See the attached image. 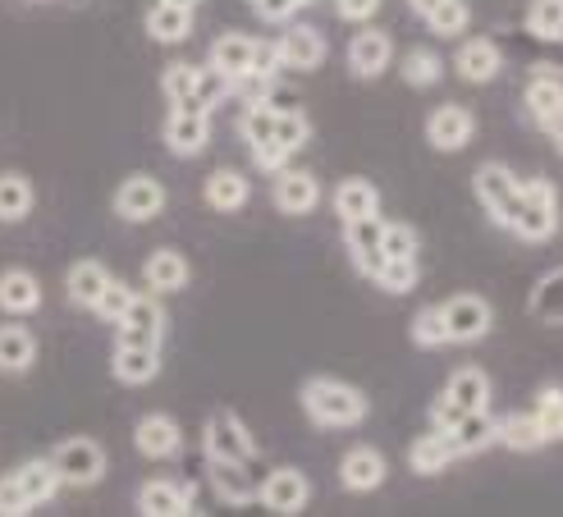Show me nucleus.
Here are the masks:
<instances>
[{
  "label": "nucleus",
  "instance_id": "nucleus-1",
  "mask_svg": "<svg viewBox=\"0 0 563 517\" xmlns=\"http://www.w3.org/2000/svg\"><path fill=\"white\" fill-rule=\"evenodd\" d=\"M60 491V472H55L51 458H27L14 472L0 476V517H23L37 504L55 499Z\"/></svg>",
  "mask_w": 563,
  "mask_h": 517
},
{
  "label": "nucleus",
  "instance_id": "nucleus-2",
  "mask_svg": "<svg viewBox=\"0 0 563 517\" xmlns=\"http://www.w3.org/2000/svg\"><path fill=\"white\" fill-rule=\"evenodd\" d=\"M302 408L317 426H357L367 417V394L344 385V381L317 376V381L302 385Z\"/></svg>",
  "mask_w": 563,
  "mask_h": 517
},
{
  "label": "nucleus",
  "instance_id": "nucleus-3",
  "mask_svg": "<svg viewBox=\"0 0 563 517\" xmlns=\"http://www.w3.org/2000/svg\"><path fill=\"white\" fill-rule=\"evenodd\" d=\"M559 229V193L550 179H518V216L514 234L527 243H545Z\"/></svg>",
  "mask_w": 563,
  "mask_h": 517
},
{
  "label": "nucleus",
  "instance_id": "nucleus-4",
  "mask_svg": "<svg viewBox=\"0 0 563 517\" xmlns=\"http://www.w3.org/2000/svg\"><path fill=\"white\" fill-rule=\"evenodd\" d=\"M55 472H60V485H74V491H88V485H97L106 476V449L88 436H74L65 444H55L51 453Z\"/></svg>",
  "mask_w": 563,
  "mask_h": 517
},
{
  "label": "nucleus",
  "instance_id": "nucleus-5",
  "mask_svg": "<svg viewBox=\"0 0 563 517\" xmlns=\"http://www.w3.org/2000/svg\"><path fill=\"white\" fill-rule=\"evenodd\" d=\"M165 339V307L156 294H133L129 311L115 321V343H129V349H161Z\"/></svg>",
  "mask_w": 563,
  "mask_h": 517
},
{
  "label": "nucleus",
  "instance_id": "nucleus-6",
  "mask_svg": "<svg viewBox=\"0 0 563 517\" xmlns=\"http://www.w3.org/2000/svg\"><path fill=\"white\" fill-rule=\"evenodd\" d=\"M472 188H476V202L490 211L495 224L514 229V216H518V175L509 165H482L472 175Z\"/></svg>",
  "mask_w": 563,
  "mask_h": 517
},
{
  "label": "nucleus",
  "instance_id": "nucleus-7",
  "mask_svg": "<svg viewBox=\"0 0 563 517\" xmlns=\"http://www.w3.org/2000/svg\"><path fill=\"white\" fill-rule=\"evenodd\" d=\"M202 440H207V458H224V463H257V444H252L247 436V426L234 417V413H211L207 417V430H202Z\"/></svg>",
  "mask_w": 563,
  "mask_h": 517
},
{
  "label": "nucleus",
  "instance_id": "nucleus-8",
  "mask_svg": "<svg viewBox=\"0 0 563 517\" xmlns=\"http://www.w3.org/2000/svg\"><path fill=\"white\" fill-rule=\"evenodd\" d=\"M440 311H444V326H449V343H476V339H486L490 326H495L490 302L476 298V294L449 298V302H440Z\"/></svg>",
  "mask_w": 563,
  "mask_h": 517
},
{
  "label": "nucleus",
  "instance_id": "nucleus-9",
  "mask_svg": "<svg viewBox=\"0 0 563 517\" xmlns=\"http://www.w3.org/2000/svg\"><path fill=\"white\" fill-rule=\"evenodd\" d=\"M257 499H262L271 513H279V517H294V513L307 508V499H312V481H307L298 468H275V472L262 481Z\"/></svg>",
  "mask_w": 563,
  "mask_h": 517
},
{
  "label": "nucleus",
  "instance_id": "nucleus-10",
  "mask_svg": "<svg viewBox=\"0 0 563 517\" xmlns=\"http://www.w3.org/2000/svg\"><path fill=\"white\" fill-rule=\"evenodd\" d=\"M161 207H165V188H161V179H152V175H129V179L115 188V216H120V220L147 224V220L161 216Z\"/></svg>",
  "mask_w": 563,
  "mask_h": 517
},
{
  "label": "nucleus",
  "instance_id": "nucleus-11",
  "mask_svg": "<svg viewBox=\"0 0 563 517\" xmlns=\"http://www.w3.org/2000/svg\"><path fill=\"white\" fill-rule=\"evenodd\" d=\"M211 142V114L207 110H170V120H165V147L175 156H202Z\"/></svg>",
  "mask_w": 563,
  "mask_h": 517
},
{
  "label": "nucleus",
  "instance_id": "nucleus-12",
  "mask_svg": "<svg viewBox=\"0 0 563 517\" xmlns=\"http://www.w3.org/2000/svg\"><path fill=\"white\" fill-rule=\"evenodd\" d=\"M380 234H385V220L380 216H362V220H344V243H349V256L362 275H372L385 266V252H380Z\"/></svg>",
  "mask_w": 563,
  "mask_h": 517
},
{
  "label": "nucleus",
  "instance_id": "nucleus-13",
  "mask_svg": "<svg viewBox=\"0 0 563 517\" xmlns=\"http://www.w3.org/2000/svg\"><path fill=\"white\" fill-rule=\"evenodd\" d=\"M385 476H389V463H385V453L372 449V444L349 449V453H344V463H340V481H344V491H353V495H372V491H380Z\"/></svg>",
  "mask_w": 563,
  "mask_h": 517
},
{
  "label": "nucleus",
  "instance_id": "nucleus-14",
  "mask_svg": "<svg viewBox=\"0 0 563 517\" xmlns=\"http://www.w3.org/2000/svg\"><path fill=\"white\" fill-rule=\"evenodd\" d=\"M275 55H279V69H321V61H325V37L317 33V28L294 23V28H285V33H279Z\"/></svg>",
  "mask_w": 563,
  "mask_h": 517
},
{
  "label": "nucleus",
  "instance_id": "nucleus-15",
  "mask_svg": "<svg viewBox=\"0 0 563 517\" xmlns=\"http://www.w3.org/2000/svg\"><path fill=\"white\" fill-rule=\"evenodd\" d=\"M133 444H137V453L143 458H175L179 453V444H184V430H179V421L175 417H165V413H147L143 421L133 426Z\"/></svg>",
  "mask_w": 563,
  "mask_h": 517
},
{
  "label": "nucleus",
  "instance_id": "nucleus-16",
  "mask_svg": "<svg viewBox=\"0 0 563 517\" xmlns=\"http://www.w3.org/2000/svg\"><path fill=\"white\" fill-rule=\"evenodd\" d=\"M137 513L143 517H188V513H197V495L175 481H147L143 491H137Z\"/></svg>",
  "mask_w": 563,
  "mask_h": 517
},
{
  "label": "nucleus",
  "instance_id": "nucleus-17",
  "mask_svg": "<svg viewBox=\"0 0 563 517\" xmlns=\"http://www.w3.org/2000/svg\"><path fill=\"white\" fill-rule=\"evenodd\" d=\"M472 133H476V120L463 106H440L427 120V138H431L435 152H463L472 142Z\"/></svg>",
  "mask_w": 563,
  "mask_h": 517
},
{
  "label": "nucleus",
  "instance_id": "nucleus-18",
  "mask_svg": "<svg viewBox=\"0 0 563 517\" xmlns=\"http://www.w3.org/2000/svg\"><path fill=\"white\" fill-rule=\"evenodd\" d=\"M42 307V279L33 271H23V266H10V271H0V311L5 316H33Z\"/></svg>",
  "mask_w": 563,
  "mask_h": 517
},
{
  "label": "nucleus",
  "instance_id": "nucleus-19",
  "mask_svg": "<svg viewBox=\"0 0 563 517\" xmlns=\"http://www.w3.org/2000/svg\"><path fill=\"white\" fill-rule=\"evenodd\" d=\"M275 207L285 211V216H307V211H317L321 202V184L307 175V169H275Z\"/></svg>",
  "mask_w": 563,
  "mask_h": 517
},
{
  "label": "nucleus",
  "instance_id": "nucleus-20",
  "mask_svg": "<svg viewBox=\"0 0 563 517\" xmlns=\"http://www.w3.org/2000/svg\"><path fill=\"white\" fill-rule=\"evenodd\" d=\"M37 362V339L27 326H14V316L0 326V376H27Z\"/></svg>",
  "mask_w": 563,
  "mask_h": 517
},
{
  "label": "nucleus",
  "instance_id": "nucleus-21",
  "mask_svg": "<svg viewBox=\"0 0 563 517\" xmlns=\"http://www.w3.org/2000/svg\"><path fill=\"white\" fill-rule=\"evenodd\" d=\"M394 61V42L385 33H376V28H367V33H357L353 46H349V69L357 78H380Z\"/></svg>",
  "mask_w": 563,
  "mask_h": 517
},
{
  "label": "nucleus",
  "instance_id": "nucleus-22",
  "mask_svg": "<svg viewBox=\"0 0 563 517\" xmlns=\"http://www.w3.org/2000/svg\"><path fill=\"white\" fill-rule=\"evenodd\" d=\"M495 440H499L504 449H514V453H531V449L550 444V436H545V426H541L537 408H531V413H509L504 421H495Z\"/></svg>",
  "mask_w": 563,
  "mask_h": 517
},
{
  "label": "nucleus",
  "instance_id": "nucleus-23",
  "mask_svg": "<svg viewBox=\"0 0 563 517\" xmlns=\"http://www.w3.org/2000/svg\"><path fill=\"white\" fill-rule=\"evenodd\" d=\"M110 376L120 385H147L161 376V349H129L115 343V358H110Z\"/></svg>",
  "mask_w": 563,
  "mask_h": 517
},
{
  "label": "nucleus",
  "instance_id": "nucleus-24",
  "mask_svg": "<svg viewBox=\"0 0 563 517\" xmlns=\"http://www.w3.org/2000/svg\"><path fill=\"white\" fill-rule=\"evenodd\" d=\"M211 485H216V495L224 504H234V508L252 504V499H257V491H262V485L252 481L247 463H224V458H211Z\"/></svg>",
  "mask_w": 563,
  "mask_h": 517
},
{
  "label": "nucleus",
  "instance_id": "nucleus-25",
  "mask_svg": "<svg viewBox=\"0 0 563 517\" xmlns=\"http://www.w3.org/2000/svg\"><path fill=\"white\" fill-rule=\"evenodd\" d=\"M143 279H147V289L152 294H179L184 284H188V262H184V252L175 248H161L147 256V266H143Z\"/></svg>",
  "mask_w": 563,
  "mask_h": 517
},
{
  "label": "nucleus",
  "instance_id": "nucleus-26",
  "mask_svg": "<svg viewBox=\"0 0 563 517\" xmlns=\"http://www.w3.org/2000/svg\"><path fill=\"white\" fill-rule=\"evenodd\" d=\"M37 207V188L27 175H19V169H5L0 175V224H19L27 220Z\"/></svg>",
  "mask_w": 563,
  "mask_h": 517
},
{
  "label": "nucleus",
  "instance_id": "nucleus-27",
  "mask_svg": "<svg viewBox=\"0 0 563 517\" xmlns=\"http://www.w3.org/2000/svg\"><path fill=\"white\" fill-rule=\"evenodd\" d=\"M454 458H463L459 453V444H454V436L449 430H435V436H421L412 449H408V463H412V472H421V476H435V472H444Z\"/></svg>",
  "mask_w": 563,
  "mask_h": 517
},
{
  "label": "nucleus",
  "instance_id": "nucleus-28",
  "mask_svg": "<svg viewBox=\"0 0 563 517\" xmlns=\"http://www.w3.org/2000/svg\"><path fill=\"white\" fill-rule=\"evenodd\" d=\"M147 28V37L152 42H165V46H175L192 33V10H179V6H165V0H152V10L143 19Z\"/></svg>",
  "mask_w": 563,
  "mask_h": 517
},
{
  "label": "nucleus",
  "instance_id": "nucleus-29",
  "mask_svg": "<svg viewBox=\"0 0 563 517\" xmlns=\"http://www.w3.org/2000/svg\"><path fill=\"white\" fill-rule=\"evenodd\" d=\"M234 97V78L224 74V69H216V65H207V69H197V82H192V97L188 101H179V110H216L220 101H230Z\"/></svg>",
  "mask_w": 563,
  "mask_h": 517
},
{
  "label": "nucleus",
  "instance_id": "nucleus-30",
  "mask_svg": "<svg viewBox=\"0 0 563 517\" xmlns=\"http://www.w3.org/2000/svg\"><path fill=\"white\" fill-rule=\"evenodd\" d=\"M106 279H110V271H106L101 262H74L69 275H65V294H69L74 307H88V311H92V302H97L101 289H106Z\"/></svg>",
  "mask_w": 563,
  "mask_h": 517
},
{
  "label": "nucleus",
  "instance_id": "nucleus-31",
  "mask_svg": "<svg viewBox=\"0 0 563 517\" xmlns=\"http://www.w3.org/2000/svg\"><path fill=\"white\" fill-rule=\"evenodd\" d=\"M444 394L454 398L459 408L476 413V408H486V404H490V381H486V371H482V366H459L454 376H449Z\"/></svg>",
  "mask_w": 563,
  "mask_h": 517
},
{
  "label": "nucleus",
  "instance_id": "nucleus-32",
  "mask_svg": "<svg viewBox=\"0 0 563 517\" xmlns=\"http://www.w3.org/2000/svg\"><path fill=\"white\" fill-rule=\"evenodd\" d=\"M247 197H252V188H247V179L239 175V169H216V175L207 179V207L211 211L234 216Z\"/></svg>",
  "mask_w": 563,
  "mask_h": 517
},
{
  "label": "nucleus",
  "instance_id": "nucleus-33",
  "mask_svg": "<svg viewBox=\"0 0 563 517\" xmlns=\"http://www.w3.org/2000/svg\"><path fill=\"white\" fill-rule=\"evenodd\" d=\"M334 211H340V220L376 216V211H380V193H376V184H367V179H344L340 188H334Z\"/></svg>",
  "mask_w": 563,
  "mask_h": 517
},
{
  "label": "nucleus",
  "instance_id": "nucleus-34",
  "mask_svg": "<svg viewBox=\"0 0 563 517\" xmlns=\"http://www.w3.org/2000/svg\"><path fill=\"white\" fill-rule=\"evenodd\" d=\"M252 51H257V42H252V37H243V33H224V37L211 46V65L224 69L230 78H239V74L252 69Z\"/></svg>",
  "mask_w": 563,
  "mask_h": 517
},
{
  "label": "nucleus",
  "instance_id": "nucleus-35",
  "mask_svg": "<svg viewBox=\"0 0 563 517\" xmlns=\"http://www.w3.org/2000/svg\"><path fill=\"white\" fill-rule=\"evenodd\" d=\"M527 110H531V120L537 124H545L550 114H559L563 110V78H554V74H537L527 82Z\"/></svg>",
  "mask_w": 563,
  "mask_h": 517
},
{
  "label": "nucleus",
  "instance_id": "nucleus-36",
  "mask_svg": "<svg viewBox=\"0 0 563 517\" xmlns=\"http://www.w3.org/2000/svg\"><path fill=\"white\" fill-rule=\"evenodd\" d=\"M459 74L467 82H490L499 74V51L490 42H463L459 51Z\"/></svg>",
  "mask_w": 563,
  "mask_h": 517
},
{
  "label": "nucleus",
  "instance_id": "nucleus-37",
  "mask_svg": "<svg viewBox=\"0 0 563 517\" xmlns=\"http://www.w3.org/2000/svg\"><path fill=\"white\" fill-rule=\"evenodd\" d=\"M531 316L545 326H563V266L537 284V294H531Z\"/></svg>",
  "mask_w": 563,
  "mask_h": 517
},
{
  "label": "nucleus",
  "instance_id": "nucleus-38",
  "mask_svg": "<svg viewBox=\"0 0 563 517\" xmlns=\"http://www.w3.org/2000/svg\"><path fill=\"white\" fill-rule=\"evenodd\" d=\"M454 444H459V453H476V449H486V444H495V417L486 413V408H476V413H467L454 430Z\"/></svg>",
  "mask_w": 563,
  "mask_h": 517
},
{
  "label": "nucleus",
  "instance_id": "nucleus-39",
  "mask_svg": "<svg viewBox=\"0 0 563 517\" xmlns=\"http://www.w3.org/2000/svg\"><path fill=\"white\" fill-rule=\"evenodd\" d=\"M376 284H380L385 294L417 289V256H385V266L376 271Z\"/></svg>",
  "mask_w": 563,
  "mask_h": 517
},
{
  "label": "nucleus",
  "instance_id": "nucleus-40",
  "mask_svg": "<svg viewBox=\"0 0 563 517\" xmlns=\"http://www.w3.org/2000/svg\"><path fill=\"white\" fill-rule=\"evenodd\" d=\"M427 23H431V33H440V37H459V33H467L472 10H467V0H440V6L427 14Z\"/></svg>",
  "mask_w": 563,
  "mask_h": 517
},
{
  "label": "nucleus",
  "instance_id": "nucleus-41",
  "mask_svg": "<svg viewBox=\"0 0 563 517\" xmlns=\"http://www.w3.org/2000/svg\"><path fill=\"white\" fill-rule=\"evenodd\" d=\"M527 28L537 37H545V42H559L563 37V0H531Z\"/></svg>",
  "mask_w": 563,
  "mask_h": 517
},
{
  "label": "nucleus",
  "instance_id": "nucleus-42",
  "mask_svg": "<svg viewBox=\"0 0 563 517\" xmlns=\"http://www.w3.org/2000/svg\"><path fill=\"white\" fill-rule=\"evenodd\" d=\"M440 74H444V65H440V55L435 51H408L404 55V78L412 82V88H431V82H440Z\"/></svg>",
  "mask_w": 563,
  "mask_h": 517
},
{
  "label": "nucleus",
  "instance_id": "nucleus-43",
  "mask_svg": "<svg viewBox=\"0 0 563 517\" xmlns=\"http://www.w3.org/2000/svg\"><path fill=\"white\" fill-rule=\"evenodd\" d=\"M129 302H133V289H129V284H124V279H115V275H110V279H106V289H101V298L92 302V311L101 316V321H106V326H115V321H120V316L129 311Z\"/></svg>",
  "mask_w": 563,
  "mask_h": 517
},
{
  "label": "nucleus",
  "instance_id": "nucleus-44",
  "mask_svg": "<svg viewBox=\"0 0 563 517\" xmlns=\"http://www.w3.org/2000/svg\"><path fill=\"white\" fill-rule=\"evenodd\" d=\"M239 129H243V142H247V147H262V142H271V138H275V110H271L266 101L247 106Z\"/></svg>",
  "mask_w": 563,
  "mask_h": 517
},
{
  "label": "nucleus",
  "instance_id": "nucleus-45",
  "mask_svg": "<svg viewBox=\"0 0 563 517\" xmlns=\"http://www.w3.org/2000/svg\"><path fill=\"white\" fill-rule=\"evenodd\" d=\"M412 343H421V349H440V343H449V326H444V311H440V307L417 311V321H412Z\"/></svg>",
  "mask_w": 563,
  "mask_h": 517
},
{
  "label": "nucleus",
  "instance_id": "nucleus-46",
  "mask_svg": "<svg viewBox=\"0 0 563 517\" xmlns=\"http://www.w3.org/2000/svg\"><path fill=\"white\" fill-rule=\"evenodd\" d=\"M192 82H197V65L175 61V65H165V74H161V92L170 97V106H179V101L192 97Z\"/></svg>",
  "mask_w": 563,
  "mask_h": 517
},
{
  "label": "nucleus",
  "instance_id": "nucleus-47",
  "mask_svg": "<svg viewBox=\"0 0 563 517\" xmlns=\"http://www.w3.org/2000/svg\"><path fill=\"white\" fill-rule=\"evenodd\" d=\"M307 133H312V124H307L302 110H275V142H285L289 152H298Z\"/></svg>",
  "mask_w": 563,
  "mask_h": 517
},
{
  "label": "nucleus",
  "instance_id": "nucleus-48",
  "mask_svg": "<svg viewBox=\"0 0 563 517\" xmlns=\"http://www.w3.org/2000/svg\"><path fill=\"white\" fill-rule=\"evenodd\" d=\"M537 417H541V426H545L550 440H563V389H541Z\"/></svg>",
  "mask_w": 563,
  "mask_h": 517
},
{
  "label": "nucleus",
  "instance_id": "nucleus-49",
  "mask_svg": "<svg viewBox=\"0 0 563 517\" xmlns=\"http://www.w3.org/2000/svg\"><path fill=\"white\" fill-rule=\"evenodd\" d=\"M380 252L385 256H417V229L412 224H385Z\"/></svg>",
  "mask_w": 563,
  "mask_h": 517
},
{
  "label": "nucleus",
  "instance_id": "nucleus-50",
  "mask_svg": "<svg viewBox=\"0 0 563 517\" xmlns=\"http://www.w3.org/2000/svg\"><path fill=\"white\" fill-rule=\"evenodd\" d=\"M463 417H467V408H459L449 394H440L435 404H431V421H435V430H454Z\"/></svg>",
  "mask_w": 563,
  "mask_h": 517
},
{
  "label": "nucleus",
  "instance_id": "nucleus-51",
  "mask_svg": "<svg viewBox=\"0 0 563 517\" xmlns=\"http://www.w3.org/2000/svg\"><path fill=\"white\" fill-rule=\"evenodd\" d=\"M252 161H257L262 169H285V161H289V147L285 142H262V147H252Z\"/></svg>",
  "mask_w": 563,
  "mask_h": 517
},
{
  "label": "nucleus",
  "instance_id": "nucleus-52",
  "mask_svg": "<svg viewBox=\"0 0 563 517\" xmlns=\"http://www.w3.org/2000/svg\"><path fill=\"white\" fill-rule=\"evenodd\" d=\"M334 10H340V19H353V23H367L376 10H380V0H334Z\"/></svg>",
  "mask_w": 563,
  "mask_h": 517
},
{
  "label": "nucleus",
  "instance_id": "nucleus-53",
  "mask_svg": "<svg viewBox=\"0 0 563 517\" xmlns=\"http://www.w3.org/2000/svg\"><path fill=\"white\" fill-rule=\"evenodd\" d=\"M298 6H307V0H257V6H252V10H257L266 23H279V19H289Z\"/></svg>",
  "mask_w": 563,
  "mask_h": 517
},
{
  "label": "nucleus",
  "instance_id": "nucleus-54",
  "mask_svg": "<svg viewBox=\"0 0 563 517\" xmlns=\"http://www.w3.org/2000/svg\"><path fill=\"white\" fill-rule=\"evenodd\" d=\"M252 74H262V78H275L279 74V55L271 42H257V51H252Z\"/></svg>",
  "mask_w": 563,
  "mask_h": 517
},
{
  "label": "nucleus",
  "instance_id": "nucleus-55",
  "mask_svg": "<svg viewBox=\"0 0 563 517\" xmlns=\"http://www.w3.org/2000/svg\"><path fill=\"white\" fill-rule=\"evenodd\" d=\"M541 129H545V133H550V142H554V147H559V152H563V110H559V114H550V120H545V124H541Z\"/></svg>",
  "mask_w": 563,
  "mask_h": 517
},
{
  "label": "nucleus",
  "instance_id": "nucleus-56",
  "mask_svg": "<svg viewBox=\"0 0 563 517\" xmlns=\"http://www.w3.org/2000/svg\"><path fill=\"white\" fill-rule=\"evenodd\" d=\"M435 6H440V0H408V10H412V14H421V19H427Z\"/></svg>",
  "mask_w": 563,
  "mask_h": 517
},
{
  "label": "nucleus",
  "instance_id": "nucleus-57",
  "mask_svg": "<svg viewBox=\"0 0 563 517\" xmlns=\"http://www.w3.org/2000/svg\"><path fill=\"white\" fill-rule=\"evenodd\" d=\"M165 6H179V10H192V14H197V6H202V0H165Z\"/></svg>",
  "mask_w": 563,
  "mask_h": 517
},
{
  "label": "nucleus",
  "instance_id": "nucleus-58",
  "mask_svg": "<svg viewBox=\"0 0 563 517\" xmlns=\"http://www.w3.org/2000/svg\"><path fill=\"white\" fill-rule=\"evenodd\" d=\"M247 6H257V0H247Z\"/></svg>",
  "mask_w": 563,
  "mask_h": 517
}]
</instances>
